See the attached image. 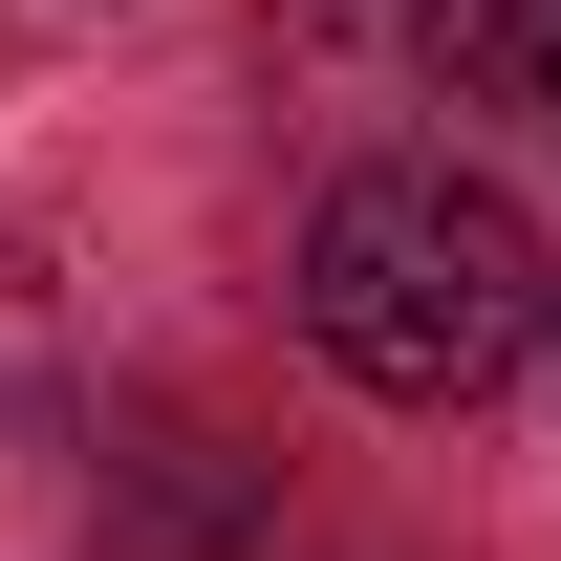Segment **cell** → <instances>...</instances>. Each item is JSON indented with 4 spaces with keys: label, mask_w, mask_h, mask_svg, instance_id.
<instances>
[{
    "label": "cell",
    "mask_w": 561,
    "mask_h": 561,
    "mask_svg": "<svg viewBox=\"0 0 561 561\" xmlns=\"http://www.w3.org/2000/svg\"><path fill=\"white\" fill-rule=\"evenodd\" d=\"M540 324H561L540 238L454 151H389V173H346V195L302 216V346L346 367V389H389V411H476Z\"/></svg>",
    "instance_id": "obj_1"
},
{
    "label": "cell",
    "mask_w": 561,
    "mask_h": 561,
    "mask_svg": "<svg viewBox=\"0 0 561 561\" xmlns=\"http://www.w3.org/2000/svg\"><path fill=\"white\" fill-rule=\"evenodd\" d=\"M432 87H476V108H540V130H561V0H454Z\"/></svg>",
    "instance_id": "obj_2"
},
{
    "label": "cell",
    "mask_w": 561,
    "mask_h": 561,
    "mask_svg": "<svg viewBox=\"0 0 561 561\" xmlns=\"http://www.w3.org/2000/svg\"><path fill=\"white\" fill-rule=\"evenodd\" d=\"M540 346H561V324H540Z\"/></svg>",
    "instance_id": "obj_3"
}]
</instances>
